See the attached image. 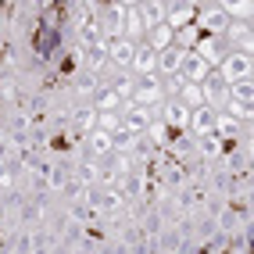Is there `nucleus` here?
I'll return each instance as SVG.
<instances>
[{
    "instance_id": "obj_1",
    "label": "nucleus",
    "mask_w": 254,
    "mask_h": 254,
    "mask_svg": "<svg viewBox=\"0 0 254 254\" xmlns=\"http://www.w3.org/2000/svg\"><path fill=\"white\" fill-rule=\"evenodd\" d=\"M222 79L229 82V86L247 82V79H251V58H247V54H233V50H229V58L222 61Z\"/></svg>"
},
{
    "instance_id": "obj_2",
    "label": "nucleus",
    "mask_w": 254,
    "mask_h": 254,
    "mask_svg": "<svg viewBox=\"0 0 254 254\" xmlns=\"http://www.w3.org/2000/svg\"><path fill=\"white\" fill-rule=\"evenodd\" d=\"M218 226H222L226 233H236L240 226H247V204H244V200H229V208L222 211Z\"/></svg>"
},
{
    "instance_id": "obj_3",
    "label": "nucleus",
    "mask_w": 254,
    "mask_h": 254,
    "mask_svg": "<svg viewBox=\"0 0 254 254\" xmlns=\"http://www.w3.org/2000/svg\"><path fill=\"white\" fill-rule=\"evenodd\" d=\"M179 72L186 75V79H208V61L200 58V54H183V64H179Z\"/></svg>"
},
{
    "instance_id": "obj_4",
    "label": "nucleus",
    "mask_w": 254,
    "mask_h": 254,
    "mask_svg": "<svg viewBox=\"0 0 254 254\" xmlns=\"http://www.w3.org/2000/svg\"><path fill=\"white\" fill-rule=\"evenodd\" d=\"M108 58L115 64H132V58H136V43H132V40H115L108 47Z\"/></svg>"
},
{
    "instance_id": "obj_5",
    "label": "nucleus",
    "mask_w": 254,
    "mask_h": 254,
    "mask_svg": "<svg viewBox=\"0 0 254 254\" xmlns=\"http://www.w3.org/2000/svg\"><path fill=\"white\" fill-rule=\"evenodd\" d=\"M136 100H140L143 108H147V104H154V100H161V86H158V79H154V75H143V79H140Z\"/></svg>"
},
{
    "instance_id": "obj_6",
    "label": "nucleus",
    "mask_w": 254,
    "mask_h": 254,
    "mask_svg": "<svg viewBox=\"0 0 254 254\" xmlns=\"http://www.w3.org/2000/svg\"><path fill=\"white\" fill-rule=\"evenodd\" d=\"M197 29H204V32H226L229 29V14L226 11H208V14H200Z\"/></svg>"
},
{
    "instance_id": "obj_7",
    "label": "nucleus",
    "mask_w": 254,
    "mask_h": 254,
    "mask_svg": "<svg viewBox=\"0 0 254 254\" xmlns=\"http://www.w3.org/2000/svg\"><path fill=\"white\" fill-rule=\"evenodd\" d=\"M190 122H193V129L200 132V136H211V132L218 129V126H215V122H218V118L211 115V108H197V111H193V118H190Z\"/></svg>"
},
{
    "instance_id": "obj_8",
    "label": "nucleus",
    "mask_w": 254,
    "mask_h": 254,
    "mask_svg": "<svg viewBox=\"0 0 254 254\" xmlns=\"http://www.w3.org/2000/svg\"><path fill=\"white\" fill-rule=\"evenodd\" d=\"M111 150H115V136H111V132H104V129H97L93 136H90V154L104 158V154H111Z\"/></svg>"
},
{
    "instance_id": "obj_9",
    "label": "nucleus",
    "mask_w": 254,
    "mask_h": 254,
    "mask_svg": "<svg viewBox=\"0 0 254 254\" xmlns=\"http://www.w3.org/2000/svg\"><path fill=\"white\" fill-rule=\"evenodd\" d=\"M126 126H129V132H140V129H147L150 126V115H147V108L143 104H136L129 115H126Z\"/></svg>"
},
{
    "instance_id": "obj_10",
    "label": "nucleus",
    "mask_w": 254,
    "mask_h": 254,
    "mask_svg": "<svg viewBox=\"0 0 254 254\" xmlns=\"http://www.w3.org/2000/svg\"><path fill=\"white\" fill-rule=\"evenodd\" d=\"M179 64H183V50L179 47H165L161 50V68L165 72H179Z\"/></svg>"
},
{
    "instance_id": "obj_11",
    "label": "nucleus",
    "mask_w": 254,
    "mask_h": 254,
    "mask_svg": "<svg viewBox=\"0 0 254 254\" xmlns=\"http://www.w3.org/2000/svg\"><path fill=\"white\" fill-rule=\"evenodd\" d=\"M165 122L168 126H186V122H190V108H186V104H172L165 111Z\"/></svg>"
},
{
    "instance_id": "obj_12",
    "label": "nucleus",
    "mask_w": 254,
    "mask_h": 254,
    "mask_svg": "<svg viewBox=\"0 0 254 254\" xmlns=\"http://www.w3.org/2000/svg\"><path fill=\"white\" fill-rule=\"evenodd\" d=\"M226 79H208V86L200 90V97H208V100H222V97H229V90L222 86Z\"/></svg>"
},
{
    "instance_id": "obj_13",
    "label": "nucleus",
    "mask_w": 254,
    "mask_h": 254,
    "mask_svg": "<svg viewBox=\"0 0 254 254\" xmlns=\"http://www.w3.org/2000/svg\"><path fill=\"white\" fill-rule=\"evenodd\" d=\"M100 208H104V211H118V208H122V190H108L104 197H100Z\"/></svg>"
},
{
    "instance_id": "obj_14",
    "label": "nucleus",
    "mask_w": 254,
    "mask_h": 254,
    "mask_svg": "<svg viewBox=\"0 0 254 254\" xmlns=\"http://www.w3.org/2000/svg\"><path fill=\"white\" fill-rule=\"evenodd\" d=\"M97 104H100V111H115V108H118V93H115V90H100Z\"/></svg>"
},
{
    "instance_id": "obj_15",
    "label": "nucleus",
    "mask_w": 254,
    "mask_h": 254,
    "mask_svg": "<svg viewBox=\"0 0 254 254\" xmlns=\"http://www.w3.org/2000/svg\"><path fill=\"white\" fill-rule=\"evenodd\" d=\"M132 64H136L140 72H150V68H154V54H150V50H136V58H132Z\"/></svg>"
},
{
    "instance_id": "obj_16",
    "label": "nucleus",
    "mask_w": 254,
    "mask_h": 254,
    "mask_svg": "<svg viewBox=\"0 0 254 254\" xmlns=\"http://www.w3.org/2000/svg\"><path fill=\"white\" fill-rule=\"evenodd\" d=\"M179 93H183V100H186V104H200V86H193V82H183V86H179Z\"/></svg>"
},
{
    "instance_id": "obj_17",
    "label": "nucleus",
    "mask_w": 254,
    "mask_h": 254,
    "mask_svg": "<svg viewBox=\"0 0 254 254\" xmlns=\"http://www.w3.org/2000/svg\"><path fill=\"white\" fill-rule=\"evenodd\" d=\"M14 93V79L11 75H0V97H11Z\"/></svg>"
},
{
    "instance_id": "obj_18",
    "label": "nucleus",
    "mask_w": 254,
    "mask_h": 254,
    "mask_svg": "<svg viewBox=\"0 0 254 254\" xmlns=\"http://www.w3.org/2000/svg\"><path fill=\"white\" fill-rule=\"evenodd\" d=\"M0 186H4V190H14V176L11 172H0Z\"/></svg>"
},
{
    "instance_id": "obj_19",
    "label": "nucleus",
    "mask_w": 254,
    "mask_h": 254,
    "mask_svg": "<svg viewBox=\"0 0 254 254\" xmlns=\"http://www.w3.org/2000/svg\"><path fill=\"white\" fill-rule=\"evenodd\" d=\"M4 158H7V147H4V143H0V165H4Z\"/></svg>"
}]
</instances>
